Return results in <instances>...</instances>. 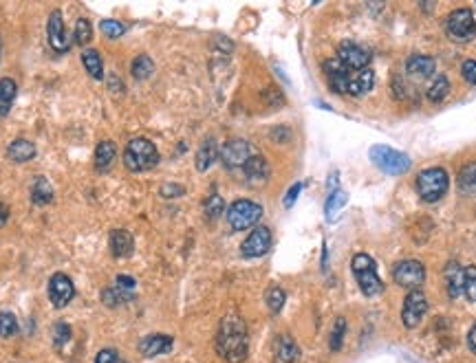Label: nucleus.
Here are the masks:
<instances>
[{
	"label": "nucleus",
	"instance_id": "nucleus-1",
	"mask_svg": "<svg viewBox=\"0 0 476 363\" xmlns=\"http://www.w3.org/2000/svg\"><path fill=\"white\" fill-rule=\"evenodd\" d=\"M217 353L227 363H243L250 357L247 324L238 313H227L217 332Z\"/></svg>",
	"mask_w": 476,
	"mask_h": 363
},
{
	"label": "nucleus",
	"instance_id": "nucleus-2",
	"mask_svg": "<svg viewBox=\"0 0 476 363\" xmlns=\"http://www.w3.org/2000/svg\"><path fill=\"white\" fill-rule=\"evenodd\" d=\"M159 163V150L150 139L137 137L130 139L124 148V165L128 172H146Z\"/></svg>",
	"mask_w": 476,
	"mask_h": 363
},
{
	"label": "nucleus",
	"instance_id": "nucleus-3",
	"mask_svg": "<svg viewBox=\"0 0 476 363\" xmlns=\"http://www.w3.org/2000/svg\"><path fill=\"white\" fill-rule=\"evenodd\" d=\"M351 269H353V276H355L360 289L366 297H375L383 291V282L377 273V264L371 255H366V253L353 255Z\"/></svg>",
	"mask_w": 476,
	"mask_h": 363
},
{
	"label": "nucleus",
	"instance_id": "nucleus-4",
	"mask_svg": "<svg viewBox=\"0 0 476 363\" xmlns=\"http://www.w3.org/2000/svg\"><path fill=\"white\" fill-rule=\"evenodd\" d=\"M414 187H417V194L426 203H437V201L443 199L445 194H448L450 176L443 168H428V170L419 172Z\"/></svg>",
	"mask_w": 476,
	"mask_h": 363
},
{
	"label": "nucleus",
	"instance_id": "nucleus-5",
	"mask_svg": "<svg viewBox=\"0 0 476 363\" xmlns=\"http://www.w3.org/2000/svg\"><path fill=\"white\" fill-rule=\"evenodd\" d=\"M368 157H371V161L381 172H386L390 176H399V174L410 170L408 155L399 152V150L388 148V145H373L371 150H368Z\"/></svg>",
	"mask_w": 476,
	"mask_h": 363
},
{
	"label": "nucleus",
	"instance_id": "nucleus-6",
	"mask_svg": "<svg viewBox=\"0 0 476 363\" xmlns=\"http://www.w3.org/2000/svg\"><path fill=\"white\" fill-rule=\"evenodd\" d=\"M225 216L234 232H243V229H250V227H256V222L263 218V207L254 201L240 199L227 207Z\"/></svg>",
	"mask_w": 476,
	"mask_h": 363
},
{
	"label": "nucleus",
	"instance_id": "nucleus-7",
	"mask_svg": "<svg viewBox=\"0 0 476 363\" xmlns=\"http://www.w3.org/2000/svg\"><path fill=\"white\" fill-rule=\"evenodd\" d=\"M445 31L454 42H470L476 36V20H474V13L468 7H461L454 9L448 20H445Z\"/></svg>",
	"mask_w": 476,
	"mask_h": 363
},
{
	"label": "nucleus",
	"instance_id": "nucleus-8",
	"mask_svg": "<svg viewBox=\"0 0 476 363\" xmlns=\"http://www.w3.org/2000/svg\"><path fill=\"white\" fill-rule=\"evenodd\" d=\"M393 278L399 286L408 291H419V286L426 282V266L419 260H402L393 269Z\"/></svg>",
	"mask_w": 476,
	"mask_h": 363
},
{
	"label": "nucleus",
	"instance_id": "nucleus-9",
	"mask_svg": "<svg viewBox=\"0 0 476 363\" xmlns=\"http://www.w3.org/2000/svg\"><path fill=\"white\" fill-rule=\"evenodd\" d=\"M271 249V232L269 227L258 225L252 229V234L243 240L240 253L243 258H263V255Z\"/></svg>",
	"mask_w": 476,
	"mask_h": 363
},
{
	"label": "nucleus",
	"instance_id": "nucleus-10",
	"mask_svg": "<svg viewBox=\"0 0 476 363\" xmlns=\"http://www.w3.org/2000/svg\"><path fill=\"white\" fill-rule=\"evenodd\" d=\"M428 313V297L421 291H408L402 308V322L406 328H417Z\"/></svg>",
	"mask_w": 476,
	"mask_h": 363
},
{
	"label": "nucleus",
	"instance_id": "nucleus-11",
	"mask_svg": "<svg viewBox=\"0 0 476 363\" xmlns=\"http://www.w3.org/2000/svg\"><path fill=\"white\" fill-rule=\"evenodd\" d=\"M250 159H252V145L245 139H232L221 148V161L229 170L245 168V163Z\"/></svg>",
	"mask_w": 476,
	"mask_h": 363
},
{
	"label": "nucleus",
	"instance_id": "nucleus-12",
	"mask_svg": "<svg viewBox=\"0 0 476 363\" xmlns=\"http://www.w3.org/2000/svg\"><path fill=\"white\" fill-rule=\"evenodd\" d=\"M337 59H340L348 71H362L371 64V53H368V49L360 47V44L346 40L337 47Z\"/></svg>",
	"mask_w": 476,
	"mask_h": 363
},
{
	"label": "nucleus",
	"instance_id": "nucleus-13",
	"mask_svg": "<svg viewBox=\"0 0 476 363\" xmlns=\"http://www.w3.org/2000/svg\"><path fill=\"white\" fill-rule=\"evenodd\" d=\"M75 297V284L67 273H53L49 280V299L55 308H64Z\"/></svg>",
	"mask_w": 476,
	"mask_h": 363
},
{
	"label": "nucleus",
	"instance_id": "nucleus-14",
	"mask_svg": "<svg viewBox=\"0 0 476 363\" xmlns=\"http://www.w3.org/2000/svg\"><path fill=\"white\" fill-rule=\"evenodd\" d=\"M47 40H49V47H51L55 53H69L71 40H69V36H67L62 13H60L57 9L51 11V16H49V20H47Z\"/></svg>",
	"mask_w": 476,
	"mask_h": 363
},
{
	"label": "nucleus",
	"instance_id": "nucleus-15",
	"mask_svg": "<svg viewBox=\"0 0 476 363\" xmlns=\"http://www.w3.org/2000/svg\"><path fill=\"white\" fill-rule=\"evenodd\" d=\"M322 69H325V78L331 86L333 93H340V95H346V88H348V78H351V73L340 59H327L325 64H322Z\"/></svg>",
	"mask_w": 476,
	"mask_h": 363
},
{
	"label": "nucleus",
	"instance_id": "nucleus-16",
	"mask_svg": "<svg viewBox=\"0 0 476 363\" xmlns=\"http://www.w3.org/2000/svg\"><path fill=\"white\" fill-rule=\"evenodd\" d=\"M172 346H175V339L170 335H161V332H157V335H146L140 341V353L150 359V357L168 355L172 350Z\"/></svg>",
	"mask_w": 476,
	"mask_h": 363
},
{
	"label": "nucleus",
	"instance_id": "nucleus-17",
	"mask_svg": "<svg viewBox=\"0 0 476 363\" xmlns=\"http://www.w3.org/2000/svg\"><path fill=\"white\" fill-rule=\"evenodd\" d=\"M373 86H375V71L373 69L353 71L351 78H348L346 95H351V97H362L366 93H371Z\"/></svg>",
	"mask_w": 476,
	"mask_h": 363
},
{
	"label": "nucleus",
	"instance_id": "nucleus-18",
	"mask_svg": "<svg viewBox=\"0 0 476 363\" xmlns=\"http://www.w3.org/2000/svg\"><path fill=\"white\" fill-rule=\"evenodd\" d=\"M445 278V289H448V295L452 299L463 295V286H465V266H461L458 262H448L443 271Z\"/></svg>",
	"mask_w": 476,
	"mask_h": 363
},
{
	"label": "nucleus",
	"instance_id": "nucleus-19",
	"mask_svg": "<svg viewBox=\"0 0 476 363\" xmlns=\"http://www.w3.org/2000/svg\"><path fill=\"white\" fill-rule=\"evenodd\" d=\"M435 69H437V64H435V59L430 55H412V57H408V62H406V73L414 80L430 78V75L435 73Z\"/></svg>",
	"mask_w": 476,
	"mask_h": 363
},
{
	"label": "nucleus",
	"instance_id": "nucleus-20",
	"mask_svg": "<svg viewBox=\"0 0 476 363\" xmlns=\"http://www.w3.org/2000/svg\"><path fill=\"white\" fill-rule=\"evenodd\" d=\"M243 172H245V178H247L250 183L260 185V183H265V180L269 178V163L265 161V157L252 155V159L245 163Z\"/></svg>",
	"mask_w": 476,
	"mask_h": 363
},
{
	"label": "nucleus",
	"instance_id": "nucleus-21",
	"mask_svg": "<svg viewBox=\"0 0 476 363\" xmlns=\"http://www.w3.org/2000/svg\"><path fill=\"white\" fill-rule=\"evenodd\" d=\"M109 245H111V253L115 255V258H128V255L132 253L135 242H132V236L126 229H113Z\"/></svg>",
	"mask_w": 476,
	"mask_h": 363
},
{
	"label": "nucleus",
	"instance_id": "nucleus-22",
	"mask_svg": "<svg viewBox=\"0 0 476 363\" xmlns=\"http://www.w3.org/2000/svg\"><path fill=\"white\" fill-rule=\"evenodd\" d=\"M7 157L13 161V163H27L32 161L36 157V145L29 141V139H13L7 148Z\"/></svg>",
	"mask_w": 476,
	"mask_h": 363
},
{
	"label": "nucleus",
	"instance_id": "nucleus-23",
	"mask_svg": "<svg viewBox=\"0 0 476 363\" xmlns=\"http://www.w3.org/2000/svg\"><path fill=\"white\" fill-rule=\"evenodd\" d=\"M117 159V145L113 141H100L97 148H95V170L97 172H106L111 170V165L115 163Z\"/></svg>",
	"mask_w": 476,
	"mask_h": 363
},
{
	"label": "nucleus",
	"instance_id": "nucleus-24",
	"mask_svg": "<svg viewBox=\"0 0 476 363\" xmlns=\"http://www.w3.org/2000/svg\"><path fill=\"white\" fill-rule=\"evenodd\" d=\"M276 357L280 363H296L300 357V348L291 335H280L276 341Z\"/></svg>",
	"mask_w": 476,
	"mask_h": 363
},
{
	"label": "nucleus",
	"instance_id": "nucleus-25",
	"mask_svg": "<svg viewBox=\"0 0 476 363\" xmlns=\"http://www.w3.org/2000/svg\"><path fill=\"white\" fill-rule=\"evenodd\" d=\"M18 95V84L13 82L11 78H3L0 80V119L7 117L13 101H16Z\"/></svg>",
	"mask_w": 476,
	"mask_h": 363
},
{
	"label": "nucleus",
	"instance_id": "nucleus-26",
	"mask_svg": "<svg viewBox=\"0 0 476 363\" xmlns=\"http://www.w3.org/2000/svg\"><path fill=\"white\" fill-rule=\"evenodd\" d=\"M219 157V145L214 139H208L203 141V145L198 148V152H196V170L198 172H208L212 168V163L217 161Z\"/></svg>",
	"mask_w": 476,
	"mask_h": 363
},
{
	"label": "nucleus",
	"instance_id": "nucleus-27",
	"mask_svg": "<svg viewBox=\"0 0 476 363\" xmlns=\"http://www.w3.org/2000/svg\"><path fill=\"white\" fill-rule=\"evenodd\" d=\"M53 201V187L44 176H36L32 183V203L34 205H49Z\"/></svg>",
	"mask_w": 476,
	"mask_h": 363
},
{
	"label": "nucleus",
	"instance_id": "nucleus-28",
	"mask_svg": "<svg viewBox=\"0 0 476 363\" xmlns=\"http://www.w3.org/2000/svg\"><path fill=\"white\" fill-rule=\"evenodd\" d=\"M458 190L465 196H476V163H465L458 170Z\"/></svg>",
	"mask_w": 476,
	"mask_h": 363
},
{
	"label": "nucleus",
	"instance_id": "nucleus-29",
	"mask_svg": "<svg viewBox=\"0 0 476 363\" xmlns=\"http://www.w3.org/2000/svg\"><path fill=\"white\" fill-rule=\"evenodd\" d=\"M82 64L93 80L104 78V62H102V55L95 49H84L82 51Z\"/></svg>",
	"mask_w": 476,
	"mask_h": 363
},
{
	"label": "nucleus",
	"instance_id": "nucleus-30",
	"mask_svg": "<svg viewBox=\"0 0 476 363\" xmlns=\"http://www.w3.org/2000/svg\"><path fill=\"white\" fill-rule=\"evenodd\" d=\"M132 297H135L132 293L121 291V289H117V286H111V289H104L102 291V301H104L106 306H111V308L128 304V301H132Z\"/></svg>",
	"mask_w": 476,
	"mask_h": 363
},
{
	"label": "nucleus",
	"instance_id": "nucleus-31",
	"mask_svg": "<svg viewBox=\"0 0 476 363\" xmlns=\"http://www.w3.org/2000/svg\"><path fill=\"white\" fill-rule=\"evenodd\" d=\"M346 201H348V194L344 192V190H335V192H331L329 194V201H327V207H325V211H327V220H335L337 218V214H340V209L346 205Z\"/></svg>",
	"mask_w": 476,
	"mask_h": 363
},
{
	"label": "nucleus",
	"instance_id": "nucleus-32",
	"mask_svg": "<svg viewBox=\"0 0 476 363\" xmlns=\"http://www.w3.org/2000/svg\"><path fill=\"white\" fill-rule=\"evenodd\" d=\"M448 93H450V80L445 78V75H437L435 82L428 88V99L433 104H439L448 97Z\"/></svg>",
	"mask_w": 476,
	"mask_h": 363
},
{
	"label": "nucleus",
	"instance_id": "nucleus-33",
	"mask_svg": "<svg viewBox=\"0 0 476 363\" xmlns=\"http://www.w3.org/2000/svg\"><path fill=\"white\" fill-rule=\"evenodd\" d=\"M130 71L135 80H148L150 75L155 73V62H152L148 55H137L130 64Z\"/></svg>",
	"mask_w": 476,
	"mask_h": 363
},
{
	"label": "nucleus",
	"instance_id": "nucleus-34",
	"mask_svg": "<svg viewBox=\"0 0 476 363\" xmlns=\"http://www.w3.org/2000/svg\"><path fill=\"white\" fill-rule=\"evenodd\" d=\"M344 335H346V320H344V317H337L335 324H333V330H331V339H329L331 353H340L342 350Z\"/></svg>",
	"mask_w": 476,
	"mask_h": 363
},
{
	"label": "nucleus",
	"instance_id": "nucleus-35",
	"mask_svg": "<svg viewBox=\"0 0 476 363\" xmlns=\"http://www.w3.org/2000/svg\"><path fill=\"white\" fill-rule=\"evenodd\" d=\"M16 335H18L16 315L9 313V311H3V313H0V337L9 339V337H16Z\"/></svg>",
	"mask_w": 476,
	"mask_h": 363
},
{
	"label": "nucleus",
	"instance_id": "nucleus-36",
	"mask_svg": "<svg viewBox=\"0 0 476 363\" xmlns=\"http://www.w3.org/2000/svg\"><path fill=\"white\" fill-rule=\"evenodd\" d=\"M90 40H93V27H90V22L86 18H80L78 24H75V31H73V42L84 49Z\"/></svg>",
	"mask_w": 476,
	"mask_h": 363
},
{
	"label": "nucleus",
	"instance_id": "nucleus-37",
	"mask_svg": "<svg viewBox=\"0 0 476 363\" xmlns=\"http://www.w3.org/2000/svg\"><path fill=\"white\" fill-rule=\"evenodd\" d=\"M285 299H287V293L280 289V286H271V289L267 291V295H265L267 308H269L273 315L283 311V306H285Z\"/></svg>",
	"mask_w": 476,
	"mask_h": 363
},
{
	"label": "nucleus",
	"instance_id": "nucleus-38",
	"mask_svg": "<svg viewBox=\"0 0 476 363\" xmlns=\"http://www.w3.org/2000/svg\"><path fill=\"white\" fill-rule=\"evenodd\" d=\"M203 209H205V216L210 218V220H217L223 211H225V203H223V199L219 194H212L210 199L205 201V205H203Z\"/></svg>",
	"mask_w": 476,
	"mask_h": 363
},
{
	"label": "nucleus",
	"instance_id": "nucleus-39",
	"mask_svg": "<svg viewBox=\"0 0 476 363\" xmlns=\"http://www.w3.org/2000/svg\"><path fill=\"white\" fill-rule=\"evenodd\" d=\"M100 29H102V34H104L106 38H111V40L121 38V36L126 34V24H121V22H117V20H102V22H100Z\"/></svg>",
	"mask_w": 476,
	"mask_h": 363
},
{
	"label": "nucleus",
	"instance_id": "nucleus-40",
	"mask_svg": "<svg viewBox=\"0 0 476 363\" xmlns=\"http://www.w3.org/2000/svg\"><path fill=\"white\" fill-rule=\"evenodd\" d=\"M463 295L470 301H476V266H465V286Z\"/></svg>",
	"mask_w": 476,
	"mask_h": 363
},
{
	"label": "nucleus",
	"instance_id": "nucleus-41",
	"mask_svg": "<svg viewBox=\"0 0 476 363\" xmlns=\"http://www.w3.org/2000/svg\"><path fill=\"white\" fill-rule=\"evenodd\" d=\"M69 339H71V326L64 324V322H57L53 326V343L60 348V346H64Z\"/></svg>",
	"mask_w": 476,
	"mask_h": 363
},
{
	"label": "nucleus",
	"instance_id": "nucleus-42",
	"mask_svg": "<svg viewBox=\"0 0 476 363\" xmlns=\"http://www.w3.org/2000/svg\"><path fill=\"white\" fill-rule=\"evenodd\" d=\"M461 73H463L468 84L476 86V59H465L463 66H461Z\"/></svg>",
	"mask_w": 476,
	"mask_h": 363
},
{
	"label": "nucleus",
	"instance_id": "nucleus-43",
	"mask_svg": "<svg viewBox=\"0 0 476 363\" xmlns=\"http://www.w3.org/2000/svg\"><path fill=\"white\" fill-rule=\"evenodd\" d=\"M117 361H119V355H117V350H113V348H104V350H100L95 357V363H117Z\"/></svg>",
	"mask_w": 476,
	"mask_h": 363
},
{
	"label": "nucleus",
	"instance_id": "nucleus-44",
	"mask_svg": "<svg viewBox=\"0 0 476 363\" xmlns=\"http://www.w3.org/2000/svg\"><path fill=\"white\" fill-rule=\"evenodd\" d=\"M115 286H117V289H121V291L132 293V289L137 286V280L130 278V276H117V278H115Z\"/></svg>",
	"mask_w": 476,
	"mask_h": 363
},
{
	"label": "nucleus",
	"instance_id": "nucleus-45",
	"mask_svg": "<svg viewBox=\"0 0 476 363\" xmlns=\"http://www.w3.org/2000/svg\"><path fill=\"white\" fill-rule=\"evenodd\" d=\"M302 192V183H296V185H291L289 187V192H287V196H285V201H283V205L289 209V207H294V203H296V199H298V194Z\"/></svg>",
	"mask_w": 476,
	"mask_h": 363
},
{
	"label": "nucleus",
	"instance_id": "nucleus-46",
	"mask_svg": "<svg viewBox=\"0 0 476 363\" xmlns=\"http://www.w3.org/2000/svg\"><path fill=\"white\" fill-rule=\"evenodd\" d=\"M186 194V187L183 185H163L161 187V196H165V199H175V196H183Z\"/></svg>",
	"mask_w": 476,
	"mask_h": 363
},
{
	"label": "nucleus",
	"instance_id": "nucleus-47",
	"mask_svg": "<svg viewBox=\"0 0 476 363\" xmlns=\"http://www.w3.org/2000/svg\"><path fill=\"white\" fill-rule=\"evenodd\" d=\"M7 220H9V207L3 201H0V227H5Z\"/></svg>",
	"mask_w": 476,
	"mask_h": 363
},
{
	"label": "nucleus",
	"instance_id": "nucleus-48",
	"mask_svg": "<svg viewBox=\"0 0 476 363\" xmlns=\"http://www.w3.org/2000/svg\"><path fill=\"white\" fill-rule=\"evenodd\" d=\"M468 346L472 348V353H476V324L468 332Z\"/></svg>",
	"mask_w": 476,
	"mask_h": 363
},
{
	"label": "nucleus",
	"instance_id": "nucleus-49",
	"mask_svg": "<svg viewBox=\"0 0 476 363\" xmlns=\"http://www.w3.org/2000/svg\"><path fill=\"white\" fill-rule=\"evenodd\" d=\"M0 53H3V42H0Z\"/></svg>",
	"mask_w": 476,
	"mask_h": 363
},
{
	"label": "nucleus",
	"instance_id": "nucleus-50",
	"mask_svg": "<svg viewBox=\"0 0 476 363\" xmlns=\"http://www.w3.org/2000/svg\"><path fill=\"white\" fill-rule=\"evenodd\" d=\"M117 363H126V361H121V359H119V361H117Z\"/></svg>",
	"mask_w": 476,
	"mask_h": 363
}]
</instances>
